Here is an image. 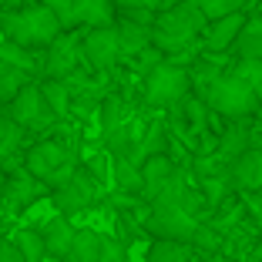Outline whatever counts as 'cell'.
Returning <instances> with one entry per match:
<instances>
[{"label":"cell","instance_id":"ffe728a7","mask_svg":"<svg viewBox=\"0 0 262 262\" xmlns=\"http://www.w3.org/2000/svg\"><path fill=\"white\" fill-rule=\"evenodd\" d=\"M37 88H40L44 104L51 108V115H54V118H68V111H71V91H68V84H64V81H51V77H44Z\"/></svg>","mask_w":262,"mask_h":262},{"label":"cell","instance_id":"4fadbf2b","mask_svg":"<svg viewBox=\"0 0 262 262\" xmlns=\"http://www.w3.org/2000/svg\"><path fill=\"white\" fill-rule=\"evenodd\" d=\"M74 225L68 222L64 215H54V219H47L44 225H40V235H44V249L47 255H54V259H68L71 252V242H74Z\"/></svg>","mask_w":262,"mask_h":262},{"label":"cell","instance_id":"30bf717a","mask_svg":"<svg viewBox=\"0 0 262 262\" xmlns=\"http://www.w3.org/2000/svg\"><path fill=\"white\" fill-rule=\"evenodd\" d=\"M7 118H10V121H17L24 131H27V128H44V124L54 121V115H51V108L44 104V98H40V88L34 84V81L14 98Z\"/></svg>","mask_w":262,"mask_h":262},{"label":"cell","instance_id":"f1b7e54d","mask_svg":"<svg viewBox=\"0 0 262 262\" xmlns=\"http://www.w3.org/2000/svg\"><path fill=\"white\" fill-rule=\"evenodd\" d=\"M232 74L242 77V81L259 94V101H262V61H235V71H232Z\"/></svg>","mask_w":262,"mask_h":262},{"label":"cell","instance_id":"9c48e42d","mask_svg":"<svg viewBox=\"0 0 262 262\" xmlns=\"http://www.w3.org/2000/svg\"><path fill=\"white\" fill-rule=\"evenodd\" d=\"M81 37L74 31L61 34L54 44L47 47V57H44V77L51 81H68L71 74H77V61H81Z\"/></svg>","mask_w":262,"mask_h":262},{"label":"cell","instance_id":"7402d4cb","mask_svg":"<svg viewBox=\"0 0 262 262\" xmlns=\"http://www.w3.org/2000/svg\"><path fill=\"white\" fill-rule=\"evenodd\" d=\"M0 64H10V68H17V71H24V74H34L37 68H44L40 64V57H34V51H24V47H17V44H0Z\"/></svg>","mask_w":262,"mask_h":262},{"label":"cell","instance_id":"1f68e13d","mask_svg":"<svg viewBox=\"0 0 262 262\" xmlns=\"http://www.w3.org/2000/svg\"><path fill=\"white\" fill-rule=\"evenodd\" d=\"M115 7L121 14H135V10H141V14H162L158 0H115Z\"/></svg>","mask_w":262,"mask_h":262},{"label":"cell","instance_id":"83f0119b","mask_svg":"<svg viewBox=\"0 0 262 262\" xmlns=\"http://www.w3.org/2000/svg\"><path fill=\"white\" fill-rule=\"evenodd\" d=\"M246 151H249V131L246 128H232L229 135H225L222 148H219V155H222L225 162H235V158L246 155Z\"/></svg>","mask_w":262,"mask_h":262},{"label":"cell","instance_id":"e575fe53","mask_svg":"<svg viewBox=\"0 0 262 262\" xmlns=\"http://www.w3.org/2000/svg\"><path fill=\"white\" fill-rule=\"evenodd\" d=\"M242 34H249V37H259V40H262V14L249 17L246 27H242Z\"/></svg>","mask_w":262,"mask_h":262},{"label":"cell","instance_id":"7a4b0ae2","mask_svg":"<svg viewBox=\"0 0 262 262\" xmlns=\"http://www.w3.org/2000/svg\"><path fill=\"white\" fill-rule=\"evenodd\" d=\"M205 14L199 10L195 0H182L178 7L171 10H162V14L155 17L151 24V47L155 51H162L165 57H175L182 54L185 47L195 44L202 31H205Z\"/></svg>","mask_w":262,"mask_h":262},{"label":"cell","instance_id":"5b68a950","mask_svg":"<svg viewBox=\"0 0 262 262\" xmlns=\"http://www.w3.org/2000/svg\"><path fill=\"white\" fill-rule=\"evenodd\" d=\"M77 171L71 151L61 145V141H37V145L27 151V175H34L37 182L51 188H61L64 182H71V175Z\"/></svg>","mask_w":262,"mask_h":262},{"label":"cell","instance_id":"836d02e7","mask_svg":"<svg viewBox=\"0 0 262 262\" xmlns=\"http://www.w3.org/2000/svg\"><path fill=\"white\" fill-rule=\"evenodd\" d=\"M0 262H24V255L17 252L14 242H0Z\"/></svg>","mask_w":262,"mask_h":262},{"label":"cell","instance_id":"4316f807","mask_svg":"<svg viewBox=\"0 0 262 262\" xmlns=\"http://www.w3.org/2000/svg\"><path fill=\"white\" fill-rule=\"evenodd\" d=\"M101 124H104V135L124 124V101L118 94H108V98L101 101Z\"/></svg>","mask_w":262,"mask_h":262},{"label":"cell","instance_id":"5bb4252c","mask_svg":"<svg viewBox=\"0 0 262 262\" xmlns=\"http://www.w3.org/2000/svg\"><path fill=\"white\" fill-rule=\"evenodd\" d=\"M115 0H74V20L84 24L88 31L94 27H115Z\"/></svg>","mask_w":262,"mask_h":262},{"label":"cell","instance_id":"484cf974","mask_svg":"<svg viewBox=\"0 0 262 262\" xmlns=\"http://www.w3.org/2000/svg\"><path fill=\"white\" fill-rule=\"evenodd\" d=\"M199 10L205 14V20H222V17H232V14H242L246 0H195Z\"/></svg>","mask_w":262,"mask_h":262},{"label":"cell","instance_id":"4dcf8cb0","mask_svg":"<svg viewBox=\"0 0 262 262\" xmlns=\"http://www.w3.org/2000/svg\"><path fill=\"white\" fill-rule=\"evenodd\" d=\"M98 262H128V249H124V242L101 235V255H98Z\"/></svg>","mask_w":262,"mask_h":262},{"label":"cell","instance_id":"44dd1931","mask_svg":"<svg viewBox=\"0 0 262 262\" xmlns=\"http://www.w3.org/2000/svg\"><path fill=\"white\" fill-rule=\"evenodd\" d=\"M31 84V74L10 68V64H0V104H14V98Z\"/></svg>","mask_w":262,"mask_h":262},{"label":"cell","instance_id":"d6a6232c","mask_svg":"<svg viewBox=\"0 0 262 262\" xmlns=\"http://www.w3.org/2000/svg\"><path fill=\"white\" fill-rule=\"evenodd\" d=\"M192 246L195 249H219L222 246V239H219V232L215 229H205V225H199L192 235Z\"/></svg>","mask_w":262,"mask_h":262},{"label":"cell","instance_id":"2e32d148","mask_svg":"<svg viewBox=\"0 0 262 262\" xmlns=\"http://www.w3.org/2000/svg\"><path fill=\"white\" fill-rule=\"evenodd\" d=\"M40 195V182L34 175H27V168L17 171L14 178H7V188H4V202H7L10 208H27L34 199Z\"/></svg>","mask_w":262,"mask_h":262},{"label":"cell","instance_id":"cb8c5ba5","mask_svg":"<svg viewBox=\"0 0 262 262\" xmlns=\"http://www.w3.org/2000/svg\"><path fill=\"white\" fill-rule=\"evenodd\" d=\"M148 262H188V246L168 239H155V246L148 249Z\"/></svg>","mask_w":262,"mask_h":262},{"label":"cell","instance_id":"52a82bcc","mask_svg":"<svg viewBox=\"0 0 262 262\" xmlns=\"http://www.w3.org/2000/svg\"><path fill=\"white\" fill-rule=\"evenodd\" d=\"M145 229L151 232L155 239L192 246V235H195V229H199V222H195V215L185 212V208H151Z\"/></svg>","mask_w":262,"mask_h":262},{"label":"cell","instance_id":"9a60e30c","mask_svg":"<svg viewBox=\"0 0 262 262\" xmlns=\"http://www.w3.org/2000/svg\"><path fill=\"white\" fill-rule=\"evenodd\" d=\"M232 182L246 192H259L262 188V148H249L232 162Z\"/></svg>","mask_w":262,"mask_h":262},{"label":"cell","instance_id":"d6986e66","mask_svg":"<svg viewBox=\"0 0 262 262\" xmlns=\"http://www.w3.org/2000/svg\"><path fill=\"white\" fill-rule=\"evenodd\" d=\"M115 185L124 195H141L145 192V178H141V165L131 158H115Z\"/></svg>","mask_w":262,"mask_h":262},{"label":"cell","instance_id":"7c38bea8","mask_svg":"<svg viewBox=\"0 0 262 262\" xmlns=\"http://www.w3.org/2000/svg\"><path fill=\"white\" fill-rule=\"evenodd\" d=\"M175 162H171L168 155H151V158H145L141 162V178H145V199L148 202H155V195L162 192L165 185L171 182V175H175Z\"/></svg>","mask_w":262,"mask_h":262},{"label":"cell","instance_id":"d4e9b609","mask_svg":"<svg viewBox=\"0 0 262 262\" xmlns=\"http://www.w3.org/2000/svg\"><path fill=\"white\" fill-rule=\"evenodd\" d=\"M20 141H24V128L17 121H10L7 115H0V162L10 158L20 148Z\"/></svg>","mask_w":262,"mask_h":262},{"label":"cell","instance_id":"3957f363","mask_svg":"<svg viewBox=\"0 0 262 262\" xmlns=\"http://www.w3.org/2000/svg\"><path fill=\"white\" fill-rule=\"evenodd\" d=\"M202 98H205V104L212 111L232 118V121L249 118L255 108H259V94H255L252 88L242 81V77H235V74H219V77H212V81L205 84V91H202Z\"/></svg>","mask_w":262,"mask_h":262},{"label":"cell","instance_id":"ac0fdd59","mask_svg":"<svg viewBox=\"0 0 262 262\" xmlns=\"http://www.w3.org/2000/svg\"><path fill=\"white\" fill-rule=\"evenodd\" d=\"M98 255H101V235L94 229H77L64 262H98Z\"/></svg>","mask_w":262,"mask_h":262},{"label":"cell","instance_id":"60d3db41","mask_svg":"<svg viewBox=\"0 0 262 262\" xmlns=\"http://www.w3.org/2000/svg\"><path fill=\"white\" fill-rule=\"evenodd\" d=\"M259 262H262V259H259Z\"/></svg>","mask_w":262,"mask_h":262},{"label":"cell","instance_id":"d590c367","mask_svg":"<svg viewBox=\"0 0 262 262\" xmlns=\"http://www.w3.org/2000/svg\"><path fill=\"white\" fill-rule=\"evenodd\" d=\"M24 0H0V10H17Z\"/></svg>","mask_w":262,"mask_h":262},{"label":"cell","instance_id":"6da1fadb","mask_svg":"<svg viewBox=\"0 0 262 262\" xmlns=\"http://www.w3.org/2000/svg\"><path fill=\"white\" fill-rule=\"evenodd\" d=\"M0 34L7 44H17L24 51H47L61 37V24L51 14L44 0L31 4V7H17V10H4L0 14Z\"/></svg>","mask_w":262,"mask_h":262},{"label":"cell","instance_id":"f546056e","mask_svg":"<svg viewBox=\"0 0 262 262\" xmlns=\"http://www.w3.org/2000/svg\"><path fill=\"white\" fill-rule=\"evenodd\" d=\"M47 7H51V14L57 17V24H61V31H74L77 20H74V0H44Z\"/></svg>","mask_w":262,"mask_h":262},{"label":"cell","instance_id":"603a6c76","mask_svg":"<svg viewBox=\"0 0 262 262\" xmlns=\"http://www.w3.org/2000/svg\"><path fill=\"white\" fill-rule=\"evenodd\" d=\"M17 252L24 255V262H44L47 249H44V235L37 229H20L17 232Z\"/></svg>","mask_w":262,"mask_h":262},{"label":"cell","instance_id":"8fae6325","mask_svg":"<svg viewBox=\"0 0 262 262\" xmlns=\"http://www.w3.org/2000/svg\"><path fill=\"white\" fill-rule=\"evenodd\" d=\"M242 27H246V17H242V14L212 20V24H205V31H202V44H205V51H212V54H222V51L235 47Z\"/></svg>","mask_w":262,"mask_h":262},{"label":"cell","instance_id":"74e56055","mask_svg":"<svg viewBox=\"0 0 262 262\" xmlns=\"http://www.w3.org/2000/svg\"><path fill=\"white\" fill-rule=\"evenodd\" d=\"M4 188H7V175H4V168H0V202H4Z\"/></svg>","mask_w":262,"mask_h":262},{"label":"cell","instance_id":"f35d334b","mask_svg":"<svg viewBox=\"0 0 262 262\" xmlns=\"http://www.w3.org/2000/svg\"><path fill=\"white\" fill-rule=\"evenodd\" d=\"M215 262H235V259H229V255H222V259H215Z\"/></svg>","mask_w":262,"mask_h":262},{"label":"cell","instance_id":"8d00e7d4","mask_svg":"<svg viewBox=\"0 0 262 262\" xmlns=\"http://www.w3.org/2000/svg\"><path fill=\"white\" fill-rule=\"evenodd\" d=\"M158 4H162V10H171V7H178L182 0H158Z\"/></svg>","mask_w":262,"mask_h":262},{"label":"cell","instance_id":"ab89813d","mask_svg":"<svg viewBox=\"0 0 262 262\" xmlns=\"http://www.w3.org/2000/svg\"><path fill=\"white\" fill-rule=\"evenodd\" d=\"M0 14H4V10H0Z\"/></svg>","mask_w":262,"mask_h":262},{"label":"cell","instance_id":"e0dca14e","mask_svg":"<svg viewBox=\"0 0 262 262\" xmlns=\"http://www.w3.org/2000/svg\"><path fill=\"white\" fill-rule=\"evenodd\" d=\"M118 27V44H121V54L128 57H138L141 51H148L151 47V27H141V24H131L121 17V24H115Z\"/></svg>","mask_w":262,"mask_h":262},{"label":"cell","instance_id":"ba28073f","mask_svg":"<svg viewBox=\"0 0 262 262\" xmlns=\"http://www.w3.org/2000/svg\"><path fill=\"white\" fill-rule=\"evenodd\" d=\"M81 54L94 71H111L121 57V44H118V27H94L81 37Z\"/></svg>","mask_w":262,"mask_h":262},{"label":"cell","instance_id":"277c9868","mask_svg":"<svg viewBox=\"0 0 262 262\" xmlns=\"http://www.w3.org/2000/svg\"><path fill=\"white\" fill-rule=\"evenodd\" d=\"M192 94V74L185 71V64H168L162 61L155 71L145 74V101L151 108H171L182 104Z\"/></svg>","mask_w":262,"mask_h":262},{"label":"cell","instance_id":"8992f818","mask_svg":"<svg viewBox=\"0 0 262 262\" xmlns=\"http://www.w3.org/2000/svg\"><path fill=\"white\" fill-rule=\"evenodd\" d=\"M54 205L61 208V215H77V212H88L98 199V175L88 168H77L71 175V182H64L61 188H54Z\"/></svg>","mask_w":262,"mask_h":262}]
</instances>
